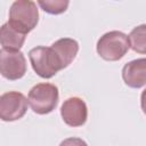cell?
<instances>
[{
    "instance_id": "cell-1",
    "label": "cell",
    "mask_w": 146,
    "mask_h": 146,
    "mask_svg": "<svg viewBox=\"0 0 146 146\" xmlns=\"http://www.w3.org/2000/svg\"><path fill=\"white\" fill-rule=\"evenodd\" d=\"M39 22V11L35 2L30 0H17L9 9L8 24L22 34L31 32Z\"/></svg>"
},
{
    "instance_id": "cell-2",
    "label": "cell",
    "mask_w": 146,
    "mask_h": 146,
    "mask_svg": "<svg viewBox=\"0 0 146 146\" xmlns=\"http://www.w3.org/2000/svg\"><path fill=\"white\" fill-rule=\"evenodd\" d=\"M130 43L127 34L120 31H111L100 36L97 42L98 55L110 62L121 59L129 50Z\"/></svg>"
},
{
    "instance_id": "cell-3",
    "label": "cell",
    "mask_w": 146,
    "mask_h": 146,
    "mask_svg": "<svg viewBox=\"0 0 146 146\" xmlns=\"http://www.w3.org/2000/svg\"><path fill=\"white\" fill-rule=\"evenodd\" d=\"M58 88L51 83L35 84L29 92L27 102L32 111L43 115L52 112L58 104Z\"/></svg>"
},
{
    "instance_id": "cell-4",
    "label": "cell",
    "mask_w": 146,
    "mask_h": 146,
    "mask_svg": "<svg viewBox=\"0 0 146 146\" xmlns=\"http://www.w3.org/2000/svg\"><path fill=\"white\" fill-rule=\"evenodd\" d=\"M29 58L34 72L43 78L50 79L63 70L57 55L50 47H35L29 51Z\"/></svg>"
},
{
    "instance_id": "cell-5",
    "label": "cell",
    "mask_w": 146,
    "mask_h": 146,
    "mask_svg": "<svg viewBox=\"0 0 146 146\" xmlns=\"http://www.w3.org/2000/svg\"><path fill=\"white\" fill-rule=\"evenodd\" d=\"M27 98L18 91H8L0 96V120L13 122L22 119L27 111Z\"/></svg>"
},
{
    "instance_id": "cell-6",
    "label": "cell",
    "mask_w": 146,
    "mask_h": 146,
    "mask_svg": "<svg viewBox=\"0 0 146 146\" xmlns=\"http://www.w3.org/2000/svg\"><path fill=\"white\" fill-rule=\"evenodd\" d=\"M26 73V59L19 50L0 49V74L10 81L23 78Z\"/></svg>"
},
{
    "instance_id": "cell-7",
    "label": "cell",
    "mask_w": 146,
    "mask_h": 146,
    "mask_svg": "<svg viewBox=\"0 0 146 146\" xmlns=\"http://www.w3.org/2000/svg\"><path fill=\"white\" fill-rule=\"evenodd\" d=\"M60 115L67 125L81 127L87 121L88 108L82 98L70 97L63 103L60 107Z\"/></svg>"
},
{
    "instance_id": "cell-8",
    "label": "cell",
    "mask_w": 146,
    "mask_h": 146,
    "mask_svg": "<svg viewBox=\"0 0 146 146\" xmlns=\"http://www.w3.org/2000/svg\"><path fill=\"white\" fill-rule=\"evenodd\" d=\"M122 79L130 88H141L146 83V59L138 58L127 63L122 68Z\"/></svg>"
},
{
    "instance_id": "cell-9",
    "label": "cell",
    "mask_w": 146,
    "mask_h": 146,
    "mask_svg": "<svg viewBox=\"0 0 146 146\" xmlns=\"http://www.w3.org/2000/svg\"><path fill=\"white\" fill-rule=\"evenodd\" d=\"M58 57L63 68L67 67L76 57L79 51V43L71 38H62L55 41L50 47Z\"/></svg>"
},
{
    "instance_id": "cell-10",
    "label": "cell",
    "mask_w": 146,
    "mask_h": 146,
    "mask_svg": "<svg viewBox=\"0 0 146 146\" xmlns=\"http://www.w3.org/2000/svg\"><path fill=\"white\" fill-rule=\"evenodd\" d=\"M25 38V34H22L13 29L8 22L0 26V44L3 47V49L19 50L24 44Z\"/></svg>"
},
{
    "instance_id": "cell-11",
    "label": "cell",
    "mask_w": 146,
    "mask_h": 146,
    "mask_svg": "<svg viewBox=\"0 0 146 146\" xmlns=\"http://www.w3.org/2000/svg\"><path fill=\"white\" fill-rule=\"evenodd\" d=\"M129 43L133 51L145 54L146 51V26L141 24L135 27L129 34Z\"/></svg>"
},
{
    "instance_id": "cell-12",
    "label": "cell",
    "mask_w": 146,
    "mask_h": 146,
    "mask_svg": "<svg viewBox=\"0 0 146 146\" xmlns=\"http://www.w3.org/2000/svg\"><path fill=\"white\" fill-rule=\"evenodd\" d=\"M38 3L46 13L51 15H58L67 9L70 2L63 0H46V1H38Z\"/></svg>"
},
{
    "instance_id": "cell-13",
    "label": "cell",
    "mask_w": 146,
    "mask_h": 146,
    "mask_svg": "<svg viewBox=\"0 0 146 146\" xmlns=\"http://www.w3.org/2000/svg\"><path fill=\"white\" fill-rule=\"evenodd\" d=\"M59 146H88V144L81 139V138H78V137H71V138H66L64 139Z\"/></svg>"
}]
</instances>
